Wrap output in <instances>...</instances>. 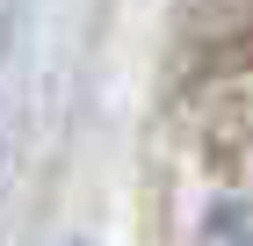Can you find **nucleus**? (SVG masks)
<instances>
[{"mask_svg": "<svg viewBox=\"0 0 253 246\" xmlns=\"http://www.w3.org/2000/svg\"><path fill=\"white\" fill-rule=\"evenodd\" d=\"M210 246H253V203L224 210V217L210 225Z\"/></svg>", "mask_w": 253, "mask_h": 246, "instance_id": "1", "label": "nucleus"}]
</instances>
